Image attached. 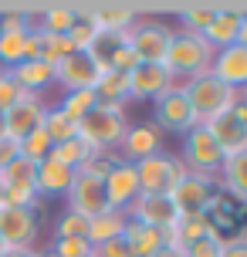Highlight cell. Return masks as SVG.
<instances>
[{"mask_svg":"<svg viewBox=\"0 0 247 257\" xmlns=\"http://www.w3.org/2000/svg\"><path fill=\"white\" fill-rule=\"evenodd\" d=\"M210 61H213V48H210L203 34H190V31H173V41L166 48V71L176 81H190V78H200L210 71Z\"/></svg>","mask_w":247,"mask_h":257,"instance_id":"1","label":"cell"},{"mask_svg":"<svg viewBox=\"0 0 247 257\" xmlns=\"http://www.w3.org/2000/svg\"><path fill=\"white\" fill-rule=\"evenodd\" d=\"M183 95H186V105H190V112H193L196 125H207L210 118L223 115V112L237 102V91L227 88L223 81H217L210 71L200 75V78L183 81Z\"/></svg>","mask_w":247,"mask_h":257,"instance_id":"2","label":"cell"},{"mask_svg":"<svg viewBox=\"0 0 247 257\" xmlns=\"http://www.w3.org/2000/svg\"><path fill=\"white\" fill-rule=\"evenodd\" d=\"M126 128H129V115H126L122 105H95L78 122V136H85L102 153H115Z\"/></svg>","mask_w":247,"mask_h":257,"instance_id":"3","label":"cell"},{"mask_svg":"<svg viewBox=\"0 0 247 257\" xmlns=\"http://www.w3.org/2000/svg\"><path fill=\"white\" fill-rule=\"evenodd\" d=\"M227 156L220 153L217 139L210 136L207 125H193L186 136H183V149H180V163L186 166V173H196V176H220V166Z\"/></svg>","mask_w":247,"mask_h":257,"instance_id":"4","label":"cell"},{"mask_svg":"<svg viewBox=\"0 0 247 257\" xmlns=\"http://www.w3.org/2000/svg\"><path fill=\"white\" fill-rule=\"evenodd\" d=\"M136 176H139V193H156V196H169L186 176V166L180 163L176 153H156L149 159L132 163Z\"/></svg>","mask_w":247,"mask_h":257,"instance_id":"5","label":"cell"},{"mask_svg":"<svg viewBox=\"0 0 247 257\" xmlns=\"http://www.w3.org/2000/svg\"><path fill=\"white\" fill-rule=\"evenodd\" d=\"M169 41H173V27L163 21H153V17H139L126 34V44L132 48L139 64H163Z\"/></svg>","mask_w":247,"mask_h":257,"instance_id":"6","label":"cell"},{"mask_svg":"<svg viewBox=\"0 0 247 257\" xmlns=\"http://www.w3.org/2000/svg\"><path fill=\"white\" fill-rule=\"evenodd\" d=\"M153 122L159 125L163 136H186V132L196 125L180 81H176V85H169L156 102H153Z\"/></svg>","mask_w":247,"mask_h":257,"instance_id":"7","label":"cell"},{"mask_svg":"<svg viewBox=\"0 0 247 257\" xmlns=\"http://www.w3.org/2000/svg\"><path fill=\"white\" fill-rule=\"evenodd\" d=\"M217 180L213 176H196V173H186L180 180V186L169 193V200L176 206L180 217H196V213H210L213 210V200H217Z\"/></svg>","mask_w":247,"mask_h":257,"instance_id":"8","label":"cell"},{"mask_svg":"<svg viewBox=\"0 0 247 257\" xmlns=\"http://www.w3.org/2000/svg\"><path fill=\"white\" fill-rule=\"evenodd\" d=\"M115 153L126 163H139V159H149V156H156V153H166V136L159 132V125L153 118L129 122V128H126V136H122Z\"/></svg>","mask_w":247,"mask_h":257,"instance_id":"9","label":"cell"},{"mask_svg":"<svg viewBox=\"0 0 247 257\" xmlns=\"http://www.w3.org/2000/svg\"><path fill=\"white\" fill-rule=\"evenodd\" d=\"M48 112V98L34 95V91H21V98L4 112V136L14 142H21L24 136H31L41 125V118Z\"/></svg>","mask_w":247,"mask_h":257,"instance_id":"10","label":"cell"},{"mask_svg":"<svg viewBox=\"0 0 247 257\" xmlns=\"http://www.w3.org/2000/svg\"><path fill=\"white\" fill-rule=\"evenodd\" d=\"M102 75V68L95 64L88 51H71L61 64H54V85L65 91H91Z\"/></svg>","mask_w":247,"mask_h":257,"instance_id":"11","label":"cell"},{"mask_svg":"<svg viewBox=\"0 0 247 257\" xmlns=\"http://www.w3.org/2000/svg\"><path fill=\"white\" fill-rule=\"evenodd\" d=\"M65 210L71 213H78V217L91 220L98 217L102 210H108V196H105V183L102 176H91V173H78L75 183H71V190L65 193Z\"/></svg>","mask_w":247,"mask_h":257,"instance_id":"12","label":"cell"},{"mask_svg":"<svg viewBox=\"0 0 247 257\" xmlns=\"http://www.w3.org/2000/svg\"><path fill=\"white\" fill-rule=\"evenodd\" d=\"M126 217L136 220V223H143V227H153V230H169V227H176V206L169 196H156V193H139L136 200L129 203L126 210Z\"/></svg>","mask_w":247,"mask_h":257,"instance_id":"13","label":"cell"},{"mask_svg":"<svg viewBox=\"0 0 247 257\" xmlns=\"http://www.w3.org/2000/svg\"><path fill=\"white\" fill-rule=\"evenodd\" d=\"M41 233V217L24 206H0V237L7 247H34Z\"/></svg>","mask_w":247,"mask_h":257,"instance_id":"14","label":"cell"},{"mask_svg":"<svg viewBox=\"0 0 247 257\" xmlns=\"http://www.w3.org/2000/svg\"><path fill=\"white\" fill-rule=\"evenodd\" d=\"M169 85H176V78L166 64H136L129 71V102H156Z\"/></svg>","mask_w":247,"mask_h":257,"instance_id":"15","label":"cell"},{"mask_svg":"<svg viewBox=\"0 0 247 257\" xmlns=\"http://www.w3.org/2000/svg\"><path fill=\"white\" fill-rule=\"evenodd\" d=\"M210 75L223 81L227 88H247V48L244 44H230V48H220L213 51V61H210Z\"/></svg>","mask_w":247,"mask_h":257,"instance_id":"16","label":"cell"},{"mask_svg":"<svg viewBox=\"0 0 247 257\" xmlns=\"http://www.w3.org/2000/svg\"><path fill=\"white\" fill-rule=\"evenodd\" d=\"M105 196H108V210H129V203L139 196V176L132 163H115L105 173Z\"/></svg>","mask_w":247,"mask_h":257,"instance_id":"17","label":"cell"},{"mask_svg":"<svg viewBox=\"0 0 247 257\" xmlns=\"http://www.w3.org/2000/svg\"><path fill=\"white\" fill-rule=\"evenodd\" d=\"M88 14V21L102 34H129L132 24L139 21V11L129 7V4H91V7H81Z\"/></svg>","mask_w":247,"mask_h":257,"instance_id":"18","label":"cell"},{"mask_svg":"<svg viewBox=\"0 0 247 257\" xmlns=\"http://www.w3.org/2000/svg\"><path fill=\"white\" fill-rule=\"evenodd\" d=\"M207 128H210V136L217 139L223 156H234V153H240V149H247V125L230 112V108H227L223 115L210 118Z\"/></svg>","mask_w":247,"mask_h":257,"instance_id":"19","label":"cell"},{"mask_svg":"<svg viewBox=\"0 0 247 257\" xmlns=\"http://www.w3.org/2000/svg\"><path fill=\"white\" fill-rule=\"evenodd\" d=\"M75 169L61 166L58 159H44V163H38V173H34V186H38V196L44 200V196H65L68 190H71V183H75Z\"/></svg>","mask_w":247,"mask_h":257,"instance_id":"20","label":"cell"},{"mask_svg":"<svg viewBox=\"0 0 247 257\" xmlns=\"http://www.w3.org/2000/svg\"><path fill=\"white\" fill-rule=\"evenodd\" d=\"M237 34H240V11L237 7H217L210 27L203 31V41H207L213 51H220V48L237 44Z\"/></svg>","mask_w":247,"mask_h":257,"instance_id":"21","label":"cell"},{"mask_svg":"<svg viewBox=\"0 0 247 257\" xmlns=\"http://www.w3.org/2000/svg\"><path fill=\"white\" fill-rule=\"evenodd\" d=\"M217 186L227 190L237 203L247 206V149H240V153H234V156L223 159L220 176H217Z\"/></svg>","mask_w":247,"mask_h":257,"instance_id":"22","label":"cell"},{"mask_svg":"<svg viewBox=\"0 0 247 257\" xmlns=\"http://www.w3.org/2000/svg\"><path fill=\"white\" fill-rule=\"evenodd\" d=\"M11 78L17 81L21 91H34V95H44L48 88H54V68L44 61H21L17 68L11 71Z\"/></svg>","mask_w":247,"mask_h":257,"instance_id":"23","label":"cell"},{"mask_svg":"<svg viewBox=\"0 0 247 257\" xmlns=\"http://www.w3.org/2000/svg\"><path fill=\"white\" fill-rule=\"evenodd\" d=\"M126 223H129V217H126V210H102L98 217L88 220V240L91 247L98 244H108V240H115V237H122V230H126Z\"/></svg>","mask_w":247,"mask_h":257,"instance_id":"24","label":"cell"},{"mask_svg":"<svg viewBox=\"0 0 247 257\" xmlns=\"http://www.w3.org/2000/svg\"><path fill=\"white\" fill-rule=\"evenodd\" d=\"M122 240H126L129 257H153L163 247V230H153V227H143V223L129 220L126 230H122Z\"/></svg>","mask_w":247,"mask_h":257,"instance_id":"25","label":"cell"},{"mask_svg":"<svg viewBox=\"0 0 247 257\" xmlns=\"http://www.w3.org/2000/svg\"><path fill=\"white\" fill-rule=\"evenodd\" d=\"M95 98L98 105H129V75L126 71H102L95 81Z\"/></svg>","mask_w":247,"mask_h":257,"instance_id":"26","label":"cell"},{"mask_svg":"<svg viewBox=\"0 0 247 257\" xmlns=\"http://www.w3.org/2000/svg\"><path fill=\"white\" fill-rule=\"evenodd\" d=\"M95 153H102V149H95L85 136H75V139H68V142H61V146H51V159H58L61 166H68V169H75L78 173L85 163H88Z\"/></svg>","mask_w":247,"mask_h":257,"instance_id":"27","label":"cell"},{"mask_svg":"<svg viewBox=\"0 0 247 257\" xmlns=\"http://www.w3.org/2000/svg\"><path fill=\"white\" fill-rule=\"evenodd\" d=\"M75 21H78V11H75L71 4H54V7L38 14L34 27L44 31V34H61V38H68V31L75 27Z\"/></svg>","mask_w":247,"mask_h":257,"instance_id":"28","label":"cell"},{"mask_svg":"<svg viewBox=\"0 0 247 257\" xmlns=\"http://www.w3.org/2000/svg\"><path fill=\"white\" fill-rule=\"evenodd\" d=\"M41 128H44V136L51 139V146H61V142L78 136V122L68 118L58 105H48V112H44V118H41Z\"/></svg>","mask_w":247,"mask_h":257,"instance_id":"29","label":"cell"},{"mask_svg":"<svg viewBox=\"0 0 247 257\" xmlns=\"http://www.w3.org/2000/svg\"><path fill=\"white\" fill-rule=\"evenodd\" d=\"M176 233H180V244H193V240H203V237H220L217 233V223L210 213H196V217H180L176 220Z\"/></svg>","mask_w":247,"mask_h":257,"instance_id":"30","label":"cell"},{"mask_svg":"<svg viewBox=\"0 0 247 257\" xmlns=\"http://www.w3.org/2000/svg\"><path fill=\"white\" fill-rule=\"evenodd\" d=\"M34 38H38V61L51 64V68H54V64H61L68 54L75 51V48H71V41L61 38V34H44V31L34 27Z\"/></svg>","mask_w":247,"mask_h":257,"instance_id":"31","label":"cell"},{"mask_svg":"<svg viewBox=\"0 0 247 257\" xmlns=\"http://www.w3.org/2000/svg\"><path fill=\"white\" fill-rule=\"evenodd\" d=\"M17 149H21V159H27V163H34V166H38V163H44V159L51 156V139H48V136H44V128L38 125L31 136H24V139L17 142Z\"/></svg>","mask_w":247,"mask_h":257,"instance_id":"32","label":"cell"},{"mask_svg":"<svg viewBox=\"0 0 247 257\" xmlns=\"http://www.w3.org/2000/svg\"><path fill=\"white\" fill-rule=\"evenodd\" d=\"M98 105V98H95V91H68V95H61V102H58V108L65 112L68 118H75V122H81V118L88 115L91 108Z\"/></svg>","mask_w":247,"mask_h":257,"instance_id":"33","label":"cell"},{"mask_svg":"<svg viewBox=\"0 0 247 257\" xmlns=\"http://www.w3.org/2000/svg\"><path fill=\"white\" fill-rule=\"evenodd\" d=\"M217 7H207V4H193V7H183L180 11V31H190V34H203L213 21Z\"/></svg>","mask_w":247,"mask_h":257,"instance_id":"34","label":"cell"},{"mask_svg":"<svg viewBox=\"0 0 247 257\" xmlns=\"http://www.w3.org/2000/svg\"><path fill=\"white\" fill-rule=\"evenodd\" d=\"M75 11H78V21H75V27L68 31V41H71V48H75V51H88L91 44H95V38H98L102 31L91 24L88 14L81 11V7H75Z\"/></svg>","mask_w":247,"mask_h":257,"instance_id":"35","label":"cell"},{"mask_svg":"<svg viewBox=\"0 0 247 257\" xmlns=\"http://www.w3.org/2000/svg\"><path fill=\"white\" fill-rule=\"evenodd\" d=\"M34 173H38V166L17 156L11 166L0 173V186H34Z\"/></svg>","mask_w":247,"mask_h":257,"instance_id":"36","label":"cell"},{"mask_svg":"<svg viewBox=\"0 0 247 257\" xmlns=\"http://www.w3.org/2000/svg\"><path fill=\"white\" fill-rule=\"evenodd\" d=\"M54 237H88V220L78 217V213H71V210H65L61 217L54 220Z\"/></svg>","mask_w":247,"mask_h":257,"instance_id":"37","label":"cell"},{"mask_svg":"<svg viewBox=\"0 0 247 257\" xmlns=\"http://www.w3.org/2000/svg\"><path fill=\"white\" fill-rule=\"evenodd\" d=\"M48 250L54 257H91V244L81 237H54Z\"/></svg>","mask_w":247,"mask_h":257,"instance_id":"38","label":"cell"},{"mask_svg":"<svg viewBox=\"0 0 247 257\" xmlns=\"http://www.w3.org/2000/svg\"><path fill=\"white\" fill-rule=\"evenodd\" d=\"M31 27H34V14H21V11L0 14V34H27Z\"/></svg>","mask_w":247,"mask_h":257,"instance_id":"39","label":"cell"},{"mask_svg":"<svg viewBox=\"0 0 247 257\" xmlns=\"http://www.w3.org/2000/svg\"><path fill=\"white\" fill-rule=\"evenodd\" d=\"M223 250V237H203V240H193V244L183 247V257H220Z\"/></svg>","mask_w":247,"mask_h":257,"instance_id":"40","label":"cell"},{"mask_svg":"<svg viewBox=\"0 0 247 257\" xmlns=\"http://www.w3.org/2000/svg\"><path fill=\"white\" fill-rule=\"evenodd\" d=\"M21 98V88H17V81L11 78V71H0V115L11 108L14 102Z\"/></svg>","mask_w":247,"mask_h":257,"instance_id":"41","label":"cell"},{"mask_svg":"<svg viewBox=\"0 0 247 257\" xmlns=\"http://www.w3.org/2000/svg\"><path fill=\"white\" fill-rule=\"evenodd\" d=\"M220 257H247V230L234 233V237H223Z\"/></svg>","mask_w":247,"mask_h":257,"instance_id":"42","label":"cell"},{"mask_svg":"<svg viewBox=\"0 0 247 257\" xmlns=\"http://www.w3.org/2000/svg\"><path fill=\"white\" fill-rule=\"evenodd\" d=\"M91 257H129V250H126V240L115 237V240H108V244L91 247Z\"/></svg>","mask_w":247,"mask_h":257,"instance_id":"43","label":"cell"},{"mask_svg":"<svg viewBox=\"0 0 247 257\" xmlns=\"http://www.w3.org/2000/svg\"><path fill=\"white\" fill-rule=\"evenodd\" d=\"M17 156H21V149H17V142L4 136V139H0V173H4V169L11 166V163L17 159Z\"/></svg>","mask_w":247,"mask_h":257,"instance_id":"44","label":"cell"},{"mask_svg":"<svg viewBox=\"0 0 247 257\" xmlns=\"http://www.w3.org/2000/svg\"><path fill=\"white\" fill-rule=\"evenodd\" d=\"M4 257H41V250L38 247H11Z\"/></svg>","mask_w":247,"mask_h":257,"instance_id":"45","label":"cell"},{"mask_svg":"<svg viewBox=\"0 0 247 257\" xmlns=\"http://www.w3.org/2000/svg\"><path fill=\"white\" fill-rule=\"evenodd\" d=\"M230 112H234V115H237V118H240V122L247 125V102H244V98H237V102L230 105Z\"/></svg>","mask_w":247,"mask_h":257,"instance_id":"46","label":"cell"},{"mask_svg":"<svg viewBox=\"0 0 247 257\" xmlns=\"http://www.w3.org/2000/svg\"><path fill=\"white\" fill-rule=\"evenodd\" d=\"M237 44L247 48V11H240V34H237Z\"/></svg>","mask_w":247,"mask_h":257,"instance_id":"47","label":"cell"},{"mask_svg":"<svg viewBox=\"0 0 247 257\" xmlns=\"http://www.w3.org/2000/svg\"><path fill=\"white\" fill-rule=\"evenodd\" d=\"M153 257H183V250H173V247H159Z\"/></svg>","mask_w":247,"mask_h":257,"instance_id":"48","label":"cell"},{"mask_svg":"<svg viewBox=\"0 0 247 257\" xmlns=\"http://www.w3.org/2000/svg\"><path fill=\"white\" fill-rule=\"evenodd\" d=\"M7 250H11V247H7V244H4V237H0V257H4V254H7Z\"/></svg>","mask_w":247,"mask_h":257,"instance_id":"49","label":"cell"},{"mask_svg":"<svg viewBox=\"0 0 247 257\" xmlns=\"http://www.w3.org/2000/svg\"><path fill=\"white\" fill-rule=\"evenodd\" d=\"M237 98H244V102H247V88H240V91H237Z\"/></svg>","mask_w":247,"mask_h":257,"instance_id":"50","label":"cell"},{"mask_svg":"<svg viewBox=\"0 0 247 257\" xmlns=\"http://www.w3.org/2000/svg\"><path fill=\"white\" fill-rule=\"evenodd\" d=\"M0 139H4V115H0Z\"/></svg>","mask_w":247,"mask_h":257,"instance_id":"51","label":"cell"},{"mask_svg":"<svg viewBox=\"0 0 247 257\" xmlns=\"http://www.w3.org/2000/svg\"><path fill=\"white\" fill-rule=\"evenodd\" d=\"M41 257H54V254H51V250H41Z\"/></svg>","mask_w":247,"mask_h":257,"instance_id":"52","label":"cell"},{"mask_svg":"<svg viewBox=\"0 0 247 257\" xmlns=\"http://www.w3.org/2000/svg\"><path fill=\"white\" fill-rule=\"evenodd\" d=\"M0 206H4V203H0Z\"/></svg>","mask_w":247,"mask_h":257,"instance_id":"53","label":"cell"}]
</instances>
